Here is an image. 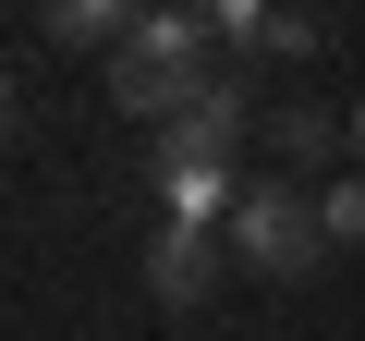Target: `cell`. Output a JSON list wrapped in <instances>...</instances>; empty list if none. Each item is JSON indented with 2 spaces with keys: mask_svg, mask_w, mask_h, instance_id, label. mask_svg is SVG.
Here are the masks:
<instances>
[{
  "mask_svg": "<svg viewBox=\"0 0 365 341\" xmlns=\"http://www.w3.org/2000/svg\"><path fill=\"white\" fill-rule=\"evenodd\" d=\"M110 98H122V122H182L207 98V25L195 13H146L110 49Z\"/></svg>",
  "mask_w": 365,
  "mask_h": 341,
  "instance_id": "obj_1",
  "label": "cell"
},
{
  "mask_svg": "<svg viewBox=\"0 0 365 341\" xmlns=\"http://www.w3.org/2000/svg\"><path fill=\"white\" fill-rule=\"evenodd\" d=\"M232 256H244L256 280H304V268L329 256V232H317V208H304V195H280V183H268V195H244V208H232Z\"/></svg>",
  "mask_w": 365,
  "mask_h": 341,
  "instance_id": "obj_2",
  "label": "cell"
},
{
  "mask_svg": "<svg viewBox=\"0 0 365 341\" xmlns=\"http://www.w3.org/2000/svg\"><path fill=\"white\" fill-rule=\"evenodd\" d=\"M244 122H256V110H244V86H207L182 122H158V183H170V170H232Z\"/></svg>",
  "mask_w": 365,
  "mask_h": 341,
  "instance_id": "obj_3",
  "label": "cell"
},
{
  "mask_svg": "<svg viewBox=\"0 0 365 341\" xmlns=\"http://www.w3.org/2000/svg\"><path fill=\"white\" fill-rule=\"evenodd\" d=\"M220 256H232L220 232H195V220H158V232H146V292H158V305H207Z\"/></svg>",
  "mask_w": 365,
  "mask_h": 341,
  "instance_id": "obj_4",
  "label": "cell"
},
{
  "mask_svg": "<svg viewBox=\"0 0 365 341\" xmlns=\"http://www.w3.org/2000/svg\"><path fill=\"white\" fill-rule=\"evenodd\" d=\"M146 25V0H49V37L61 49H122Z\"/></svg>",
  "mask_w": 365,
  "mask_h": 341,
  "instance_id": "obj_5",
  "label": "cell"
},
{
  "mask_svg": "<svg viewBox=\"0 0 365 341\" xmlns=\"http://www.w3.org/2000/svg\"><path fill=\"white\" fill-rule=\"evenodd\" d=\"M317 232H329V244H365V170L317 183Z\"/></svg>",
  "mask_w": 365,
  "mask_h": 341,
  "instance_id": "obj_6",
  "label": "cell"
},
{
  "mask_svg": "<svg viewBox=\"0 0 365 341\" xmlns=\"http://www.w3.org/2000/svg\"><path fill=\"white\" fill-rule=\"evenodd\" d=\"M182 13H195L207 37H232V49H256V37H268V0H182Z\"/></svg>",
  "mask_w": 365,
  "mask_h": 341,
  "instance_id": "obj_7",
  "label": "cell"
},
{
  "mask_svg": "<svg viewBox=\"0 0 365 341\" xmlns=\"http://www.w3.org/2000/svg\"><path fill=\"white\" fill-rule=\"evenodd\" d=\"M268 134H280V158H329L341 146V110H280Z\"/></svg>",
  "mask_w": 365,
  "mask_h": 341,
  "instance_id": "obj_8",
  "label": "cell"
},
{
  "mask_svg": "<svg viewBox=\"0 0 365 341\" xmlns=\"http://www.w3.org/2000/svg\"><path fill=\"white\" fill-rule=\"evenodd\" d=\"M317 49V13H268V37H256V61H304Z\"/></svg>",
  "mask_w": 365,
  "mask_h": 341,
  "instance_id": "obj_9",
  "label": "cell"
},
{
  "mask_svg": "<svg viewBox=\"0 0 365 341\" xmlns=\"http://www.w3.org/2000/svg\"><path fill=\"white\" fill-rule=\"evenodd\" d=\"M341 146H353V158H365V110H341Z\"/></svg>",
  "mask_w": 365,
  "mask_h": 341,
  "instance_id": "obj_10",
  "label": "cell"
},
{
  "mask_svg": "<svg viewBox=\"0 0 365 341\" xmlns=\"http://www.w3.org/2000/svg\"><path fill=\"white\" fill-rule=\"evenodd\" d=\"M0 134H13V73H0Z\"/></svg>",
  "mask_w": 365,
  "mask_h": 341,
  "instance_id": "obj_11",
  "label": "cell"
}]
</instances>
